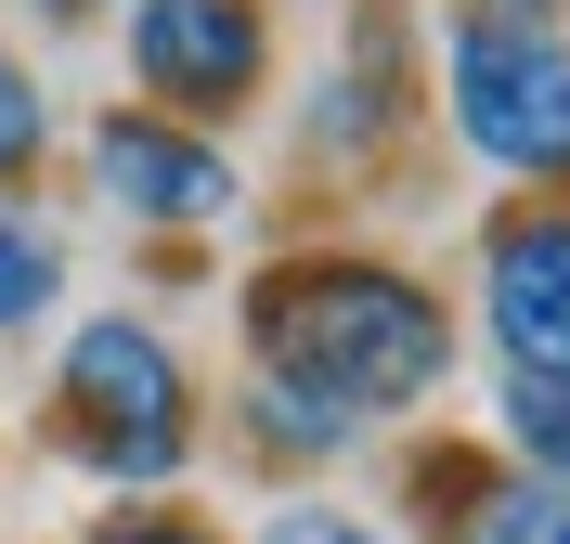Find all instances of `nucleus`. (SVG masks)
I'll use <instances>...</instances> for the list:
<instances>
[{"mask_svg": "<svg viewBox=\"0 0 570 544\" xmlns=\"http://www.w3.org/2000/svg\"><path fill=\"white\" fill-rule=\"evenodd\" d=\"M454 298L415 286L402 259H363V247H285L247 273V363L285 376V389H324L337 415L390 428L415 402L454 389Z\"/></svg>", "mask_w": 570, "mask_h": 544, "instance_id": "obj_1", "label": "nucleus"}, {"mask_svg": "<svg viewBox=\"0 0 570 544\" xmlns=\"http://www.w3.org/2000/svg\"><path fill=\"white\" fill-rule=\"evenodd\" d=\"M428 91L454 144L519 195H570V27L505 13V0H441L428 27Z\"/></svg>", "mask_w": 570, "mask_h": 544, "instance_id": "obj_2", "label": "nucleus"}, {"mask_svg": "<svg viewBox=\"0 0 570 544\" xmlns=\"http://www.w3.org/2000/svg\"><path fill=\"white\" fill-rule=\"evenodd\" d=\"M52 441L117 493H169L195 467V376L142 311H78L52 350Z\"/></svg>", "mask_w": 570, "mask_h": 544, "instance_id": "obj_3", "label": "nucleus"}, {"mask_svg": "<svg viewBox=\"0 0 570 544\" xmlns=\"http://www.w3.org/2000/svg\"><path fill=\"white\" fill-rule=\"evenodd\" d=\"M117 105L181 130H234L273 91V0H117Z\"/></svg>", "mask_w": 570, "mask_h": 544, "instance_id": "obj_4", "label": "nucleus"}, {"mask_svg": "<svg viewBox=\"0 0 570 544\" xmlns=\"http://www.w3.org/2000/svg\"><path fill=\"white\" fill-rule=\"evenodd\" d=\"M78 169H91V195H105L130 234H220V220L247 208L234 144H220V130H181V117H156V105H105L78 130Z\"/></svg>", "mask_w": 570, "mask_h": 544, "instance_id": "obj_5", "label": "nucleus"}, {"mask_svg": "<svg viewBox=\"0 0 570 544\" xmlns=\"http://www.w3.org/2000/svg\"><path fill=\"white\" fill-rule=\"evenodd\" d=\"M480 337L505 376L570 389V195H519L480 234Z\"/></svg>", "mask_w": 570, "mask_h": 544, "instance_id": "obj_6", "label": "nucleus"}, {"mask_svg": "<svg viewBox=\"0 0 570 544\" xmlns=\"http://www.w3.org/2000/svg\"><path fill=\"white\" fill-rule=\"evenodd\" d=\"M428 544H570V493L519 479L505 454H415Z\"/></svg>", "mask_w": 570, "mask_h": 544, "instance_id": "obj_7", "label": "nucleus"}, {"mask_svg": "<svg viewBox=\"0 0 570 544\" xmlns=\"http://www.w3.org/2000/svg\"><path fill=\"white\" fill-rule=\"evenodd\" d=\"M415 105V78H402V0H363L351 13V66H324V91H312V156H376V130Z\"/></svg>", "mask_w": 570, "mask_h": 544, "instance_id": "obj_8", "label": "nucleus"}, {"mask_svg": "<svg viewBox=\"0 0 570 544\" xmlns=\"http://www.w3.org/2000/svg\"><path fill=\"white\" fill-rule=\"evenodd\" d=\"M234 428H247L259 454H285V467H337L363 441V415H337L324 389H285V376H247V389H234Z\"/></svg>", "mask_w": 570, "mask_h": 544, "instance_id": "obj_9", "label": "nucleus"}, {"mask_svg": "<svg viewBox=\"0 0 570 544\" xmlns=\"http://www.w3.org/2000/svg\"><path fill=\"white\" fill-rule=\"evenodd\" d=\"M66 311V234L27 208V195H0V337H27Z\"/></svg>", "mask_w": 570, "mask_h": 544, "instance_id": "obj_10", "label": "nucleus"}, {"mask_svg": "<svg viewBox=\"0 0 570 544\" xmlns=\"http://www.w3.org/2000/svg\"><path fill=\"white\" fill-rule=\"evenodd\" d=\"M493 441H505V467H519V479L570 493V389H544V376H505V389H493Z\"/></svg>", "mask_w": 570, "mask_h": 544, "instance_id": "obj_11", "label": "nucleus"}, {"mask_svg": "<svg viewBox=\"0 0 570 544\" xmlns=\"http://www.w3.org/2000/svg\"><path fill=\"white\" fill-rule=\"evenodd\" d=\"M39 169H52V91H39V66L0 39V195H27Z\"/></svg>", "mask_w": 570, "mask_h": 544, "instance_id": "obj_12", "label": "nucleus"}, {"mask_svg": "<svg viewBox=\"0 0 570 544\" xmlns=\"http://www.w3.org/2000/svg\"><path fill=\"white\" fill-rule=\"evenodd\" d=\"M78 544H220L208 518H181V506H156V493H130V506H105Z\"/></svg>", "mask_w": 570, "mask_h": 544, "instance_id": "obj_13", "label": "nucleus"}, {"mask_svg": "<svg viewBox=\"0 0 570 544\" xmlns=\"http://www.w3.org/2000/svg\"><path fill=\"white\" fill-rule=\"evenodd\" d=\"M259 544H390V532L351 518V506H273V518H259Z\"/></svg>", "mask_w": 570, "mask_h": 544, "instance_id": "obj_14", "label": "nucleus"}, {"mask_svg": "<svg viewBox=\"0 0 570 544\" xmlns=\"http://www.w3.org/2000/svg\"><path fill=\"white\" fill-rule=\"evenodd\" d=\"M13 13H27V27H105L117 0H13Z\"/></svg>", "mask_w": 570, "mask_h": 544, "instance_id": "obj_15", "label": "nucleus"}, {"mask_svg": "<svg viewBox=\"0 0 570 544\" xmlns=\"http://www.w3.org/2000/svg\"><path fill=\"white\" fill-rule=\"evenodd\" d=\"M505 13H558V0H505Z\"/></svg>", "mask_w": 570, "mask_h": 544, "instance_id": "obj_16", "label": "nucleus"}]
</instances>
